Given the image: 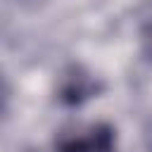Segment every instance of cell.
<instances>
[{
	"label": "cell",
	"instance_id": "5",
	"mask_svg": "<svg viewBox=\"0 0 152 152\" xmlns=\"http://www.w3.org/2000/svg\"><path fill=\"white\" fill-rule=\"evenodd\" d=\"M21 2H38V0H21Z\"/></svg>",
	"mask_w": 152,
	"mask_h": 152
},
{
	"label": "cell",
	"instance_id": "1",
	"mask_svg": "<svg viewBox=\"0 0 152 152\" xmlns=\"http://www.w3.org/2000/svg\"><path fill=\"white\" fill-rule=\"evenodd\" d=\"M55 152H116V131L109 124H90L64 133L55 142Z\"/></svg>",
	"mask_w": 152,
	"mask_h": 152
},
{
	"label": "cell",
	"instance_id": "3",
	"mask_svg": "<svg viewBox=\"0 0 152 152\" xmlns=\"http://www.w3.org/2000/svg\"><path fill=\"white\" fill-rule=\"evenodd\" d=\"M140 50L147 59H152V19H147L140 28Z\"/></svg>",
	"mask_w": 152,
	"mask_h": 152
},
{
	"label": "cell",
	"instance_id": "2",
	"mask_svg": "<svg viewBox=\"0 0 152 152\" xmlns=\"http://www.w3.org/2000/svg\"><path fill=\"white\" fill-rule=\"evenodd\" d=\"M100 90H102V83L90 71H86L83 66L74 64L62 74V81H59V88H57V97L66 107H78L86 100L97 97Z\"/></svg>",
	"mask_w": 152,
	"mask_h": 152
},
{
	"label": "cell",
	"instance_id": "4",
	"mask_svg": "<svg viewBox=\"0 0 152 152\" xmlns=\"http://www.w3.org/2000/svg\"><path fill=\"white\" fill-rule=\"evenodd\" d=\"M145 145H147V150L152 152V121H150V126L145 128Z\"/></svg>",
	"mask_w": 152,
	"mask_h": 152
}]
</instances>
